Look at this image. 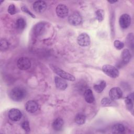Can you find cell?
<instances>
[{
    "mask_svg": "<svg viewBox=\"0 0 134 134\" xmlns=\"http://www.w3.org/2000/svg\"><path fill=\"white\" fill-rule=\"evenodd\" d=\"M26 90L20 87H16L9 92V96L10 99L15 102L21 101L26 96Z\"/></svg>",
    "mask_w": 134,
    "mask_h": 134,
    "instance_id": "cell-1",
    "label": "cell"
},
{
    "mask_svg": "<svg viewBox=\"0 0 134 134\" xmlns=\"http://www.w3.org/2000/svg\"><path fill=\"white\" fill-rule=\"evenodd\" d=\"M45 29V25L43 23H39L37 24L35 27H34L33 31L34 34L37 36H39L41 35Z\"/></svg>",
    "mask_w": 134,
    "mask_h": 134,
    "instance_id": "cell-14",
    "label": "cell"
},
{
    "mask_svg": "<svg viewBox=\"0 0 134 134\" xmlns=\"http://www.w3.org/2000/svg\"><path fill=\"white\" fill-rule=\"evenodd\" d=\"M51 68L55 73H56L60 77L64 80L71 81H74L75 80V77L73 75L65 72V71L61 69L60 68L57 66H55L54 65H51Z\"/></svg>",
    "mask_w": 134,
    "mask_h": 134,
    "instance_id": "cell-2",
    "label": "cell"
},
{
    "mask_svg": "<svg viewBox=\"0 0 134 134\" xmlns=\"http://www.w3.org/2000/svg\"><path fill=\"white\" fill-rule=\"evenodd\" d=\"M21 127L26 132H29L30 131V126H29V121L28 120H25L22 123H21Z\"/></svg>",
    "mask_w": 134,
    "mask_h": 134,
    "instance_id": "cell-26",
    "label": "cell"
},
{
    "mask_svg": "<svg viewBox=\"0 0 134 134\" xmlns=\"http://www.w3.org/2000/svg\"><path fill=\"white\" fill-rule=\"evenodd\" d=\"M112 100L110 99H109L108 98L105 97L102 99L101 101V104L103 106H108L111 104Z\"/></svg>",
    "mask_w": 134,
    "mask_h": 134,
    "instance_id": "cell-28",
    "label": "cell"
},
{
    "mask_svg": "<svg viewBox=\"0 0 134 134\" xmlns=\"http://www.w3.org/2000/svg\"><path fill=\"white\" fill-rule=\"evenodd\" d=\"M54 82L56 87L60 90H64L68 87L67 82L64 80V79L60 77L55 76L54 77Z\"/></svg>",
    "mask_w": 134,
    "mask_h": 134,
    "instance_id": "cell-13",
    "label": "cell"
},
{
    "mask_svg": "<svg viewBox=\"0 0 134 134\" xmlns=\"http://www.w3.org/2000/svg\"><path fill=\"white\" fill-rule=\"evenodd\" d=\"M106 84L105 81L103 80L99 81L94 84V89L96 92L100 93L102 92L104 90V88L106 87Z\"/></svg>",
    "mask_w": 134,
    "mask_h": 134,
    "instance_id": "cell-18",
    "label": "cell"
},
{
    "mask_svg": "<svg viewBox=\"0 0 134 134\" xmlns=\"http://www.w3.org/2000/svg\"><path fill=\"white\" fill-rule=\"evenodd\" d=\"M77 41L80 46L86 47L90 44V37L86 33H82L77 37Z\"/></svg>",
    "mask_w": 134,
    "mask_h": 134,
    "instance_id": "cell-6",
    "label": "cell"
},
{
    "mask_svg": "<svg viewBox=\"0 0 134 134\" xmlns=\"http://www.w3.org/2000/svg\"><path fill=\"white\" fill-rule=\"evenodd\" d=\"M21 10L23 12H24V13L27 14L28 15H29L30 16H31V17L32 18H35V16L34 14H32L28 9L27 7L25 6H23L21 7Z\"/></svg>",
    "mask_w": 134,
    "mask_h": 134,
    "instance_id": "cell-29",
    "label": "cell"
},
{
    "mask_svg": "<svg viewBox=\"0 0 134 134\" xmlns=\"http://www.w3.org/2000/svg\"><path fill=\"white\" fill-rule=\"evenodd\" d=\"M109 3H111V4H113V3H116V2H117V1H108Z\"/></svg>",
    "mask_w": 134,
    "mask_h": 134,
    "instance_id": "cell-30",
    "label": "cell"
},
{
    "mask_svg": "<svg viewBox=\"0 0 134 134\" xmlns=\"http://www.w3.org/2000/svg\"><path fill=\"white\" fill-rule=\"evenodd\" d=\"M9 118L14 121H17L19 120L22 116L21 111L17 108H12L8 111Z\"/></svg>",
    "mask_w": 134,
    "mask_h": 134,
    "instance_id": "cell-10",
    "label": "cell"
},
{
    "mask_svg": "<svg viewBox=\"0 0 134 134\" xmlns=\"http://www.w3.org/2000/svg\"><path fill=\"white\" fill-rule=\"evenodd\" d=\"M131 53L130 51L127 49H124L121 53V64H126L130 61L131 59Z\"/></svg>",
    "mask_w": 134,
    "mask_h": 134,
    "instance_id": "cell-15",
    "label": "cell"
},
{
    "mask_svg": "<svg viewBox=\"0 0 134 134\" xmlns=\"http://www.w3.org/2000/svg\"><path fill=\"white\" fill-rule=\"evenodd\" d=\"M119 23L121 28L123 29H126L128 28L131 24L130 16L127 14H122L120 16L119 18Z\"/></svg>",
    "mask_w": 134,
    "mask_h": 134,
    "instance_id": "cell-8",
    "label": "cell"
},
{
    "mask_svg": "<svg viewBox=\"0 0 134 134\" xmlns=\"http://www.w3.org/2000/svg\"><path fill=\"white\" fill-rule=\"evenodd\" d=\"M69 23L73 26H79L82 24V17L78 12H73L68 18Z\"/></svg>",
    "mask_w": 134,
    "mask_h": 134,
    "instance_id": "cell-4",
    "label": "cell"
},
{
    "mask_svg": "<svg viewBox=\"0 0 134 134\" xmlns=\"http://www.w3.org/2000/svg\"><path fill=\"white\" fill-rule=\"evenodd\" d=\"M7 11H8V13L10 15H14L17 13L16 8L15 6L13 4H10L8 6Z\"/></svg>",
    "mask_w": 134,
    "mask_h": 134,
    "instance_id": "cell-27",
    "label": "cell"
},
{
    "mask_svg": "<svg viewBox=\"0 0 134 134\" xmlns=\"http://www.w3.org/2000/svg\"><path fill=\"white\" fill-rule=\"evenodd\" d=\"M17 65L20 70H27L31 66V61L27 57H21L18 60Z\"/></svg>",
    "mask_w": 134,
    "mask_h": 134,
    "instance_id": "cell-5",
    "label": "cell"
},
{
    "mask_svg": "<svg viewBox=\"0 0 134 134\" xmlns=\"http://www.w3.org/2000/svg\"><path fill=\"white\" fill-rule=\"evenodd\" d=\"M95 17L96 19L100 22L103 20L104 18V12L102 9H98L95 12Z\"/></svg>",
    "mask_w": 134,
    "mask_h": 134,
    "instance_id": "cell-24",
    "label": "cell"
},
{
    "mask_svg": "<svg viewBox=\"0 0 134 134\" xmlns=\"http://www.w3.org/2000/svg\"><path fill=\"white\" fill-rule=\"evenodd\" d=\"M124 126L121 124H116L112 127V132L114 133H121L125 131Z\"/></svg>",
    "mask_w": 134,
    "mask_h": 134,
    "instance_id": "cell-21",
    "label": "cell"
},
{
    "mask_svg": "<svg viewBox=\"0 0 134 134\" xmlns=\"http://www.w3.org/2000/svg\"><path fill=\"white\" fill-rule=\"evenodd\" d=\"M133 93L129 94L125 98V103L126 105V107L129 110H132L133 109Z\"/></svg>",
    "mask_w": 134,
    "mask_h": 134,
    "instance_id": "cell-19",
    "label": "cell"
},
{
    "mask_svg": "<svg viewBox=\"0 0 134 134\" xmlns=\"http://www.w3.org/2000/svg\"><path fill=\"white\" fill-rule=\"evenodd\" d=\"M0 43H1L0 47H1V50L2 51H5V50H6L8 49L9 43L6 39H1Z\"/></svg>",
    "mask_w": 134,
    "mask_h": 134,
    "instance_id": "cell-23",
    "label": "cell"
},
{
    "mask_svg": "<svg viewBox=\"0 0 134 134\" xmlns=\"http://www.w3.org/2000/svg\"><path fill=\"white\" fill-rule=\"evenodd\" d=\"M86 116L82 113H78L75 117V121L78 125H83L85 122Z\"/></svg>",
    "mask_w": 134,
    "mask_h": 134,
    "instance_id": "cell-22",
    "label": "cell"
},
{
    "mask_svg": "<svg viewBox=\"0 0 134 134\" xmlns=\"http://www.w3.org/2000/svg\"><path fill=\"white\" fill-rule=\"evenodd\" d=\"M57 16L60 18H64L68 15L69 9L64 4H59L55 9Z\"/></svg>",
    "mask_w": 134,
    "mask_h": 134,
    "instance_id": "cell-9",
    "label": "cell"
},
{
    "mask_svg": "<svg viewBox=\"0 0 134 134\" xmlns=\"http://www.w3.org/2000/svg\"><path fill=\"white\" fill-rule=\"evenodd\" d=\"M84 97L85 101L88 103H92L95 100L92 90L88 88L85 91L84 93Z\"/></svg>",
    "mask_w": 134,
    "mask_h": 134,
    "instance_id": "cell-17",
    "label": "cell"
},
{
    "mask_svg": "<svg viewBox=\"0 0 134 134\" xmlns=\"http://www.w3.org/2000/svg\"><path fill=\"white\" fill-rule=\"evenodd\" d=\"M26 26L25 20L23 18H19L17 19L16 22V29L19 31L23 30Z\"/></svg>",
    "mask_w": 134,
    "mask_h": 134,
    "instance_id": "cell-20",
    "label": "cell"
},
{
    "mask_svg": "<svg viewBox=\"0 0 134 134\" xmlns=\"http://www.w3.org/2000/svg\"><path fill=\"white\" fill-rule=\"evenodd\" d=\"M102 70L107 75L111 78H116L119 75L118 70L116 67L109 64L104 65Z\"/></svg>",
    "mask_w": 134,
    "mask_h": 134,
    "instance_id": "cell-3",
    "label": "cell"
},
{
    "mask_svg": "<svg viewBox=\"0 0 134 134\" xmlns=\"http://www.w3.org/2000/svg\"><path fill=\"white\" fill-rule=\"evenodd\" d=\"M114 47L118 50L122 49L124 47V43L118 40H116L114 42Z\"/></svg>",
    "mask_w": 134,
    "mask_h": 134,
    "instance_id": "cell-25",
    "label": "cell"
},
{
    "mask_svg": "<svg viewBox=\"0 0 134 134\" xmlns=\"http://www.w3.org/2000/svg\"><path fill=\"white\" fill-rule=\"evenodd\" d=\"M25 109L28 113H35L38 109V104L34 100H28L25 104Z\"/></svg>",
    "mask_w": 134,
    "mask_h": 134,
    "instance_id": "cell-11",
    "label": "cell"
},
{
    "mask_svg": "<svg viewBox=\"0 0 134 134\" xmlns=\"http://www.w3.org/2000/svg\"><path fill=\"white\" fill-rule=\"evenodd\" d=\"M109 95L110 98L112 100H117L122 97V92L119 87H114L110 90Z\"/></svg>",
    "mask_w": 134,
    "mask_h": 134,
    "instance_id": "cell-7",
    "label": "cell"
},
{
    "mask_svg": "<svg viewBox=\"0 0 134 134\" xmlns=\"http://www.w3.org/2000/svg\"><path fill=\"white\" fill-rule=\"evenodd\" d=\"M64 124L63 120L61 118H56L52 123V127L53 129L55 131H60L62 130L63 128V126Z\"/></svg>",
    "mask_w": 134,
    "mask_h": 134,
    "instance_id": "cell-16",
    "label": "cell"
},
{
    "mask_svg": "<svg viewBox=\"0 0 134 134\" xmlns=\"http://www.w3.org/2000/svg\"><path fill=\"white\" fill-rule=\"evenodd\" d=\"M32 7L35 12L38 13H41L46 9L47 4L43 1H38L33 4Z\"/></svg>",
    "mask_w": 134,
    "mask_h": 134,
    "instance_id": "cell-12",
    "label": "cell"
}]
</instances>
